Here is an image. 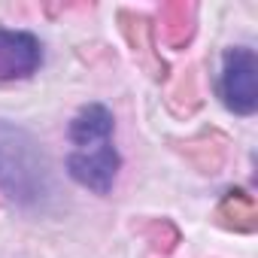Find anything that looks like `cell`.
I'll return each instance as SVG.
<instances>
[{
    "instance_id": "3957f363",
    "label": "cell",
    "mask_w": 258,
    "mask_h": 258,
    "mask_svg": "<svg viewBox=\"0 0 258 258\" xmlns=\"http://www.w3.org/2000/svg\"><path fill=\"white\" fill-rule=\"evenodd\" d=\"M219 88H222L228 109H234L240 115L255 112V106H258V58L252 49L237 46V49L225 52Z\"/></svg>"
},
{
    "instance_id": "277c9868",
    "label": "cell",
    "mask_w": 258,
    "mask_h": 258,
    "mask_svg": "<svg viewBox=\"0 0 258 258\" xmlns=\"http://www.w3.org/2000/svg\"><path fill=\"white\" fill-rule=\"evenodd\" d=\"M43 61L40 40L28 31H4L0 28V82L28 79Z\"/></svg>"
},
{
    "instance_id": "52a82bcc",
    "label": "cell",
    "mask_w": 258,
    "mask_h": 258,
    "mask_svg": "<svg viewBox=\"0 0 258 258\" xmlns=\"http://www.w3.org/2000/svg\"><path fill=\"white\" fill-rule=\"evenodd\" d=\"M143 237L158 249V252H170L173 246H176V240H179V234H176V228L170 225V222H164V219H155V222H146L143 228Z\"/></svg>"
},
{
    "instance_id": "8992f818",
    "label": "cell",
    "mask_w": 258,
    "mask_h": 258,
    "mask_svg": "<svg viewBox=\"0 0 258 258\" xmlns=\"http://www.w3.org/2000/svg\"><path fill=\"white\" fill-rule=\"evenodd\" d=\"M191 16H195V10L185 7V4H179V7H167V10H164V22H161V37H164L170 46H182V43H188V37H191V31H195Z\"/></svg>"
},
{
    "instance_id": "7a4b0ae2",
    "label": "cell",
    "mask_w": 258,
    "mask_h": 258,
    "mask_svg": "<svg viewBox=\"0 0 258 258\" xmlns=\"http://www.w3.org/2000/svg\"><path fill=\"white\" fill-rule=\"evenodd\" d=\"M0 188L22 207H43L55 195L52 164L40 143L0 118Z\"/></svg>"
},
{
    "instance_id": "6da1fadb",
    "label": "cell",
    "mask_w": 258,
    "mask_h": 258,
    "mask_svg": "<svg viewBox=\"0 0 258 258\" xmlns=\"http://www.w3.org/2000/svg\"><path fill=\"white\" fill-rule=\"evenodd\" d=\"M73 152L67 155V173L97 191L106 195L118 173V152L112 149V112L103 103H88L70 121Z\"/></svg>"
},
{
    "instance_id": "5b68a950",
    "label": "cell",
    "mask_w": 258,
    "mask_h": 258,
    "mask_svg": "<svg viewBox=\"0 0 258 258\" xmlns=\"http://www.w3.org/2000/svg\"><path fill=\"white\" fill-rule=\"evenodd\" d=\"M219 219L222 225L234 228V231H255L258 225V213H255V201L246 191H228L225 201L219 204Z\"/></svg>"
}]
</instances>
